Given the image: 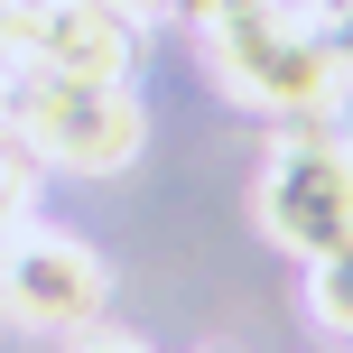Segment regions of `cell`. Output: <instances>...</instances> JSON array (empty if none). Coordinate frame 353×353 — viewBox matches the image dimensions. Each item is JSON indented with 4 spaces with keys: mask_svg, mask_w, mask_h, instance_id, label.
Masks as SVG:
<instances>
[{
    "mask_svg": "<svg viewBox=\"0 0 353 353\" xmlns=\"http://www.w3.org/2000/svg\"><path fill=\"white\" fill-rule=\"evenodd\" d=\"M10 84H19V56H0V103H10Z\"/></svg>",
    "mask_w": 353,
    "mask_h": 353,
    "instance_id": "7c38bea8",
    "label": "cell"
},
{
    "mask_svg": "<svg viewBox=\"0 0 353 353\" xmlns=\"http://www.w3.org/2000/svg\"><path fill=\"white\" fill-rule=\"evenodd\" d=\"M261 232L298 261L353 242V140L335 121H288L261 168Z\"/></svg>",
    "mask_w": 353,
    "mask_h": 353,
    "instance_id": "3957f363",
    "label": "cell"
},
{
    "mask_svg": "<svg viewBox=\"0 0 353 353\" xmlns=\"http://www.w3.org/2000/svg\"><path fill=\"white\" fill-rule=\"evenodd\" d=\"M112 279L103 261H93L74 232H19L10 251H0V316L10 325H37V335H84L93 316H103Z\"/></svg>",
    "mask_w": 353,
    "mask_h": 353,
    "instance_id": "277c9868",
    "label": "cell"
},
{
    "mask_svg": "<svg viewBox=\"0 0 353 353\" xmlns=\"http://www.w3.org/2000/svg\"><path fill=\"white\" fill-rule=\"evenodd\" d=\"M325 47H335V65L353 74V0H335V10H325Z\"/></svg>",
    "mask_w": 353,
    "mask_h": 353,
    "instance_id": "ba28073f",
    "label": "cell"
},
{
    "mask_svg": "<svg viewBox=\"0 0 353 353\" xmlns=\"http://www.w3.org/2000/svg\"><path fill=\"white\" fill-rule=\"evenodd\" d=\"M205 56L214 84L251 112H279V121H335L353 74L325 47V10L298 0V10H223L205 19Z\"/></svg>",
    "mask_w": 353,
    "mask_h": 353,
    "instance_id": "6da1fadb",
    "label": "cell"
},
{
    "mask_svg": "<svg viewBox=\"0 0 353 353\" xmlns=\"http://www.w3.org/2000/svg\"><path fill=\"white\" fill-rule=\"evenodd\" d=\"M112 10H121V19H130V28H149V19H159V10H168V0H112Z\"/></svg>",
    "mask_w": 353,
    "mask_h": 353,
    "instance_id": "30bf717a",
    "label": "cell"
},
{
    "mask_svg": "<svg viewBox=\"0 0 353 353\" xmlns=\"http://www.w3.org/2000/svg\"><path fill=\"white\" fill-rule=\"evenodd\" d=\"M19 10H28V0H0V56H10V37H19Z\"/></svg>",
    "mask_w": 353,
    "mask_h": 353,
    "instance_id": "8fae6325",
    "label": "cell"
},
{
    "mask_svg": "<svg viewBox=\"0 0 353 353\" xmlns=\"http://www.w3.org/2000/svg\"><path fill=\"white\" fill-rule=\"evenodd\" d=\"M28 205H37V159H28V149H19V130L0 121V251H10L19 232L37 223Z\"/></svg>",
    "mask_w": 353,
    "mask_h": 353,
    "instance_id": "8992f818",
    "label": "cell"
},
{
    "mask_svg": "<svg viewBox=\"0 0 353 353\" xmlns=\"http://www.w3.org/2000/svg\"><path fill=\"white\" fill-rule=\"evenodd\" d=\"M0 121L19 130V149L47 168H74V176H121L140 159V93L130 84H65V74H19Z\"/></svg>",
    "mask_w": 353,
    "mask_h": 353,
    "instance_id": "7a4b0ae2",
    "label": "cell"
},
{
    "mask_svg": "<svg viewBox=\"0 0 353 353\" xmlns=\"http://www.w3.org/2000/svg\"><path fill=\"white\" fill-rule=\"evenodd\" d=\"M307 316L325 335H353V242L325 251V261H307Z\"/></svg>",
    "mask_w": 353,
    "mask_h": 353,
    "instance_id": "52a82bcc",
    "label": "cell"
},
{
    "mask_svg": "<svg viewBox=\"0 0 353 353\" xmlns=\"http://www.w3.org/2000/svg\"><path fill=\"white\" fill-rule=\"evenodd\" d=\"M74 353H149V344H130V335H74Z\"/></svg>",
    "mask_w": 353,
    "mask_h": 353,
    "instance_id": "9c48e42d",
    "label": "cell"
},
{
    "mask_svg": "<svg viewBox=\"0 0 353 353\" xmlns=\"http://www.w3.org/2000/svg\"><path fill=\"white\" fill-rule=\"evenodd\" d=\"M19 74H65V84H130V19L112 0H28L10 37Z\"/></svg>",
    "mask_w": 353,
    "mask_h": 353,
    "instance_id": "5b68a950",
    "label": "cell"
}]
</instances>
